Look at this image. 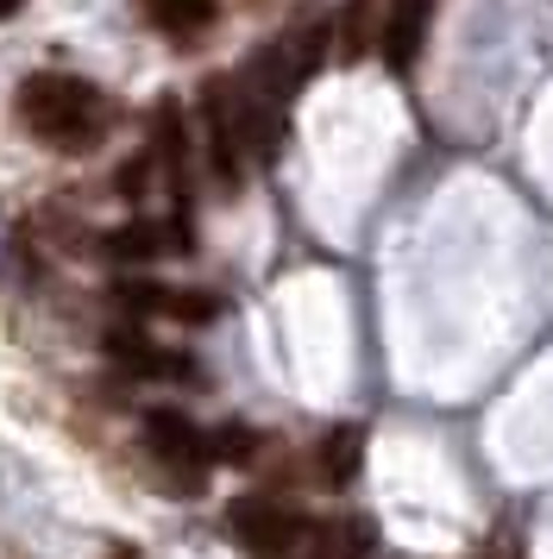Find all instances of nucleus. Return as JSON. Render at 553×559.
<instances>
[{
    "label": "nucleus",
    "mask_w": 553,
    "mask_h": 559,
    "mask_svg": "<svg viewBox=\"0 0 553 559\" xmlns=\"http://www.w3.org/2000/svg\"><path fill=\"white\" fill-rule=\"evenodd\" d=\"M20 120L50 152H95L107 127H114V102L95 82L63 76V70H38V76L20 82Z\"/></svg>",
    "instance_id": "1"
},
{
    "label": "nucleus",
    "mask_w": 553,
    "mask_h": 559,
    "mask_svg": "<svg viewBox=\"0 0 553 559\" xmlns=\"http://www.w3.org/2000/svg\"><path fill=\"white\" fill-rule=\"evenodd\" d=\"M327 38H333V32H327L321 20H315V26H290L283 38H271V45L246 63L239 95H251V102H264V107H290V95L321 70Z\"/></svg>",
    "instance_id": "2"
},
{
    "label": "nucleus",
    "mask_w": 553,
    "mask_h": 559,
    "mask_svg": "<svg viewBox=\"0 0 553 559\" xmlns=\"http://www.w3.org/2000/svg\"><path fill=\"white\" fill-rule=\"evenodd\" d=\"M226 534H233L251 559H296L302 534H308V515H302L296 503H283V497L251 490V497H239V503L226 509Z\"/></svg>",
    "instance_id": "3"
},
{
    "label": "nucleus",
    "mask_w": 553,
    "mask_h": 559,
    "mask_svg": "<svg viewBox=\"0 0 553 559\" xmlns=\"http://www.w3.org/2000/svg\"><path fill=\"white\" fill-rule=\"evenodd\" d=\"M145 440H151V453H157V465H164L183 490L201 484L208 478V465H214V440H208L189 415H176V408H157V415H151Z\"/></svg>",
    "instance_id": "4"
},
{
    "label": "nucleus",
    "mask_w": 553,
    "mask_h": 559,
    "mask_svg": "<svg viewBox=\"0 0 553 559\" xmlns=\"http://www.w3.org/2000/svg\"><path fill=\"white\" fill-rule=\"evenodd\" d=\"M201 132H208V157H214L221 182H239L246 145H239V120H233V82H208V95H201Z\"/></svg>",
    "instance_id": "5"
},
{
    "label": "nucleus",
    "mask_w": 553,
    "mask_h": 559,
    "mask_svg": "<svg viewBox=\"0 0 553 559\" xmlns=\"http://www.w3.org/2000/svg\"><path fill=\"white\" fill-rule=\"evenodd\" d=\"M427 20H434V0H384V32H377V45H384V63L409 76L415 70V57L427 45Z\"/></svg>",
    "instance_id": "6"
},
{
    "label": "nucleus",
    "mask_w": 553,
    "mask_h": 559,
    "mask_svg": "<svg viewBox=\"0 0 553 559\" xmlns=\"http://www.w3.org/2000/svg\"><path fill=\"white\" fill-rule=\"evenodd\" d=\"M377 528L365 515H327V522H308L296 559H372Z\"/></svg>",
    "instance_id": "7"
},
{
    "label": "nucleus",
    "mask_w": 553,
    "mask_h": 559,
    "mask_svg": "<svg viewBox=\"0 0 553 559\" xmlns=\"http://www.w3.org/2000/svg\"><path fill=\"white\" fill-rule=\"evenodd\" d=\"M114 358H120L126 371H139V378H196L189 358L164 353V346H151V340H139V333H120V340H114Z\"/></svg>",
    "instance_id": "8"
},
{
    "label": "nucleus",
    "mask_w": 553,
    "mask_h": 559,
    "mask_svg": "<svg viewBox=\"0 0 553 559\" xmlns=\"http://www.w3.org/2000/svg\"><path fill=\"white\" fill-rule=\"evenodd\" d=\"M126 302L145 314H176V321H214V296H183V289H157V283H132Z\"/></svg>",
    "instance_id": "9"
},
{
    "label": "nucleus",
    "mask_w": 553,
    "mask_h": 559,
    "mask_svg": "<svg viewBox=\"0 0 553 559\" xmlns=\"http://www.w3.org/2000/svg\"><path fill=\"white\" fill-rule=\"evenodd\" d=\"M145 7V20L157 32H170V38H196V32L214 26V0H139Z\"/></svg>",
    "instance_id": "10"
},
{
    "label": "nucleus",
    "mask_w": 553,
    "mask_h": 559,
    "mask_svg": "<svg viewBox=\"0 0 553 559\" xmlns=\"http://www.w3.org/2000/svg\"><path fill=\"white\" fill-rule=\"evenodd\" d=\"M170 246H183V233L176 227H157V221H132L107 239V252L114 258H164Z\"/></svg>",
    "instance_id": "11"
},
{
    "label": "nucleus",
    "mask_w": 553,
    "mask_h": 559,
    "mask_svg": "<svg viewBox=\"0 0 553 559\" xmlns=\"http://www.w3.org/2000/svg\"><path fill=\"white\" fill-rule=\"evenodd\" d=\"M358 453H365V433L358 428H333L321 440V478L327 484H346L358 472Z\"/></svg>",
    "instance_id": "12"
},
{
    "label": "nucleus",
    "mask_w": 553,
    "mask_h": 559,
    "mask_svg": "<svg viewBox=\"0 0 553 559\" xmlns=\"http://www.w3.org/2000/svg\"><path fill=\"white\" fill-rule=\"evenodd\" d=\"M13 7H20V0H0V13H13Z\"/></svg>",
    "instance_id": "13"
}]
</instances>
